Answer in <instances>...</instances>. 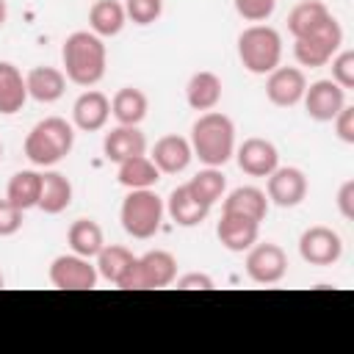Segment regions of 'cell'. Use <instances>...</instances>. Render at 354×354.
<instances>
[{
	"label": "cell",
	"mask_w": 354,
	"mask_h": 354,
	"mask_svg": "<svg viewBox=\"0 0 354 354\" xmlns=\"http://www.w3.org/2000/svg\"><path fill=\"white\" fill-rule=\"evenodd\" d=\"M61 61H64V75L75 86L91 88L105 77L108 66V50L102 39L91 30H75L66 36L61 47Z\"/></svg>",
	"instance_id": "1"
},
{
	"label": "cell",
	"mask_w": 354,
	"mask_h": 354,
	"mask_svg": "<svg viewBox=\"0 0 354 354\" xmlns=\"http://www.w3.org/2000/svg\"><path fill=\"white\" fill-rule=\"evenodd\" d=\"M191 149L205 166L221 169L235 155V124L221 111H205L191 127Z\"/></svg>",
	"instance_id": "2"
},
{
	"label": "cell",
	"mask_w": 354,
	"mask_h": 354,
	"mask_svg": "<svg viewBox=\"0 0 354 354\" xmlns=\"http://www.w3.org/2000/svg\"><path fill=\"white\" fill-rule=\"evenodd\" d=\"M75 147V127L61 116H47L25 136V158L33 166H55Z\"/></svg>",
	"instance_id": "3"
},
{
	"label": "cell",
	"mask_w": 354,
	"mask_h": 354,
	"mask_svg": "<svg viewBox=\"0 0 354 354\" xmlns=\"http://www.w3.org/2000/svg\"><path fill=\"white\" fill-rule=\"evenodd\" d=\"M238 58L252 75H268L282 61V36L263 22H254L238 36Z\"/></svg>",
	"instance_id": "4"
},
{
	"label": "cell",
	"mask_w": 354,
	"mask_h": 354,
	"mask_svg": "<svg viewBox=\"0 0 354 354\" xmlns=\"http://www.w3.org/2000/svg\"><path fill=\"white\" fill-rule=\"evenodd\" d=\"M166 205L152 188H133L119 207V221L130 238L147 241L160 230Z\"/></svg>",
	"instance_id": "5"
},
{
	"label": "cell",
	"mask_w": 354,
	"mask_h": 354,
	"mask_svg": "<svg viewBox=\"0 0 354 354\" xmlns=\"http://www.w3.org/2000/svg\"><path fill=\"white\" fill-rule=\"evenodd\" d=\"M343 44V28L335 17H329L321 28L310 30L307 36H299L293 39V55L301 66H326L332 61V55L340 50Z\"/></svg>",
	"instance_id": "6"
},
{
	"label": "cell",
	"mask_w": 354,
	"mask_h": 354,
	"mask_svg": "<svg viewBox=\"0 0 354 354\" xmlns=\"http://www.w3.org/2000/svg\"><path fill=\"white\" fill-rule=\"evenodd\" d=\"M177 279V257L166 249H152L136 257L133 271L122 282V290H149V288H169Z\"/></svg>",
	"instance_id": "7"
},
{
	"label": "cell",
	"mask_w": 354,
	"mask_h": 354,
	"mask_svg": "<svg viewBox=\"0 0 354 354\" xmlns=\"http://www.w3.org/2000/svg\"><path fill=\"white\" fill-rule=\"evenodd\" d=\"M246 274L257 285H277L288 274V254L279 243H252L246 249Z\"/></svg>",
	"instance_id": "8"
},
{
	"label": "cell",
	"mask_w": 354,
	"mask_h": 354,
	"mask_svg": "<svg viewBox=\"0 0 354 354\" xmlns=\"http://www.w3.org/2000/svg\"><path fill=\"white\" fill-rule=\"evenodd\" d=\"M100 274L97 266H91L88 257L80 254H58L50 263V282L58 290H91L97 285Z\"/></svg>",
	"instance_id": "9"
},
{
	"label": "cell",
	"mask_w": 354,
	"mask_h": 354,
	"mask_svg": "<svg viewBox=\"0 0 354 354\" xmlns=\"http://www.w3.org/2000/svg\"><path fill=\"white\" fill-rule=\"evenodd\" d=\"M299 254L310 266H335L343 257V241L332 227H307L299 238Z\"/></svg>",
	"instance_id": "10"
},
{
	"label": "cell",
	"mask_w": 354,
	"mask_h": 354,
	"mask_svg": "<svg viewBox=\"0 0 354 354\" xmlns=\"http://www.w3.org/2000/svg\"><path fill=\"white\" fill-rule=\"evenodd\" d=\"M304 111L310 119L315 122H332L337 116V111L346 105V88H340L332 77L326 80H315L304 88Z\"/></svg>",
	"instance_id": "11"
},
{
	"label": "cell",
	"mask_w": 354,
	"mask_h": 354,
	"mask_svg": "<svg viewBox=\"0 0 354 354\" xmlns=\"http://www.w3.org/2000/svg\"><path fill=\"white\" fill-rule=\"evenodd\" d=\"M266 196H268V202H274L279 207L301 205L304 196H307V177H304V171L296 169V166H277L268 174Z\"/></svg>",
	"instance_id": "12"
},
{
	"label": "cell",
	"mask_w": 354,
	"mask_h": 354,
	"mask_svg": "<svg viewBox=\"0 0 354 354\" xmlns=\"http://www.w3.org/2000/svg\"><path fill=\"white\" fill-rule=\"evenodd\" d=\"M307 88V77L299 66H277L268 72L266 80V97L277 108H293L301 102Z\"/></svg>",
	"instance_id": "13"
},
{
	"label": "cell",
	"mask_w": 354,
	"mask_h": 354,
	"mask_svg": "<svg viewBox=\"0 0 354 354\" xmlns=\"http://www.w3.org/2000/svg\"><path fill=\"white\" fill-rule=\"evenodd\" d=\"M235 158H238L241 171L249 174V177H268V174L279 166V152H277V147H274L271 141H266V138H257V136H254V138H246V141L238 147Z\"/></svg>",
	"instance_id": "14"
},
{
	"label": "cell",
	"mask_w": 354,
	"mask_h": 354,
	"mask_svg": "<svg viewBox=\"0 0 354 354\" xmlns=\"http://www.w3.org/2000/svg\"><path fill=\"white\" fill-rule=\"evenodd\" d=\"M108 116H111V100L102 91H97V88L83 91L75 100V105H72V124L77 130H83V133L102 130L105 122H108Z\"/></svg>",
	"instance_id": "15"
},
{
	"label": "cell",
	"mask_w": 354,
	"mask_h": 354,
	"mask_svg": "<svg viewBox=\"0 0 354 354\" xmlns=\"http://www.w3.org/2000/svg\"><path fill=\"white\" fill-rule=\"evenodd\" d=\"M152 163L158 166L160 174H180L188 169L191 158H194V149H191V141L177 136V133H169L163 138L155 141L152 147Z\"/></svg>",
	"instance_id": "16"
},
{
	"label": "cell",
	"mask_w": 354,
	"mask_h": 354,
	"mask_svg": "<svg viewBox=\"0 0 354 354\" xmlns=\"http://www.w3.org/2000/svg\"><path fill=\"white\" fill-rule=\"evenodd\" d=\"M102 152L108 160L122 163L133 155H144L147 152V136L138 130V124H119L111 133H105L102 138Z\"/></svg>",
	"instance_id": "17"
},
{
	"label": "cell",
	"mask_w": 354,
	"mask_h": 354,
	"mask_svg": "<svg viewBox=\"0 0 354 354\" xmlns=\"http://www.w3.org/2000/svg\"><path fill=\"white\" fill-rule=\"evenodd\" d=\"M216 235L221 241L224 249L230 252H246L257 235H260V221H252L246 216H235V213H221L218 218V227H216Z\"/></svg>",
	"instance_id": "18"
},
{
	"label": "cell",
	"mask_w": 354,
	"mask_h": 354,
	"mask_svg": "<svg viewBox=\"0 0 354 354\" xmlns=\"http://www.w3.org/2000/svg\"><path fill=\"white\" fill-rule=\"evenodd\" d=\"M166 213L180 227H196L207 218L210 205H205L199 196H194V191L188 185H177L166 199Z\"/></svg>",
	"instance_id": "19"
},
{
	"label": "cell",
	"mask_w": 354,
	"mask_h": 354,
	"mask_svg": "<svg viewBox=\"0 0 354 354\" xmlns=\"http://www.w3.org/2000/svg\"><path fill=\"white\" fill-rule=\"evenodd\" d=\"M25 86H28V97H33L36 102H55L64 97L66 91V75L58 66H33L25 75Z\"/></svg>",
	"instance_id": "20"
},
{
	"label": "cell",
	"mask_w": 354,
	"mask_h": 354,
	"mask_svg": "<svg viewBox=\"0 0 354 354\" xmlns=\"http://www.w3.org/2000/svg\"><path fill=\"white\" fill-rule=\"evenodd\" d=\"M221 91H224L221 77L216 72H207V69L194 72L188 77V83H185V100H188V105L194 111H202V113L205 111H213L221 102Z\"/></svg>",
	"instance_id": "21"
},
{
	"label": "cell",
	"mask_w": 354,
	"mask_h": 354,
	"mask_svg": "<svg viewBox=\"0 0 354 354\" xmlns=\"http://www.w3.org/2000/svg\"><path fill=\"white\" fill-rule=\"evenodd\" d=\"M221 213H235V216H246L252 221H263L268 213V196H266V191H260L254 185H241L227 194Z\"/></svg>",
	"instance_id": "22"
},
{
	"label": "cell",
	"mask_w": 354,
	"mask_h": 354,
	"mask_svg": "<svg viewBox=\"0 0 354 354\" xmlns=\"http://www.w3.org/2000/svg\"><path fill=\"white\" fill-rule=\"evenodd\" d=\"M72 205V183L61 171H44L41 174V194H39V210L58 216Z\"/></svg>",
	"instance_id": "23"
},
{
	"label": "cell",
	"mask_w": 354,
	"mask_h": 354,
	"mask_svg": "<svg viewBox=\"0 0 354 354\" xmlns=\"http://www.w3.org/2000/svg\"><path fill=\"white\" fill-rule=\"evenodd\" d=\"M25 100H28V86H25L22 72L14 64L0 61V113L11 116L22 111Z\"/></svg>",
	"instance_id": "24"
},
{
	"label": "cell",
	"mask_w": 354,
	"mask_h": 354,
	"mask_svg": "<svg viewBox=\"0 0 354 354\" xmlns=\"http://www.w3.org/2000/svg\"><path fill=\"white\" fill-rule=\"evenodd\" d=\"M97 274L108 282H113L116 288H122V282L127 279V274L136 266V254L124 246H102L97 254Z\"/></svg>",
	"instance_id": "25"
},
{
	"label": "cell",
	"mask_w": 354,
	"mask_h": 354,
	"mask_svg": "<svg viewBox=\"0 0 354 354\" xmlns=\"http://www.w3.org/2000/svg\"><path fill=\"white\" fill-rule=\"evenodd\" d=\"M116 180L127 191H133V188H152L160 180V171L152 163V158L144 152V155H133V158L122 160L119 163V171H116Z\"/></svg>",
	"instance_id": "26"
},
{
	"label": "cell",
	"mask_w": 354,
	"mask_h": 354,
	"mask_svg": "<svg viewBox=\"0 0 354 354\" xmlns=\"http://www.w3.org/2000/svg\"><path fill=\"white\" fill-rule=\"evenodd\" d=\"M329 17H332V11L326 8L324 0H301L288 14V30L293 39H299V36H307L310 30L321 28Z\"/></svg>",
	"instance_id": "27"
},
{
	"label": "cell",
	"mask_w": 354,
	"mask_h": 354,
	"mask_svg": "<svg viewBox=\"0 0 354 354\" xmlns=\"http://www.w3.org/2000/svg\"><path fill=\"white\" fill-rule=\"evenodd\" d=\"M124 22H127V14H124V6L119 0H97L88 8V28L100 39L116 36L124 28Z\"/></svg>",
	"instance_id": "28"
},
{
	"label": "cell",
	"mask_w": 354,
	"mask_h": 354,
	"mask_svg": "<svg viewBox=\"0 0 354 354\" xmlns=\"http://www.w3.org/2000/svg\"><path fill=\"white\" fill-rule=\"evenodd\" d=\"M66 241H69V249L80 257H97L100 249L105 246V235H102V227L94 221V218H77L72 221L69 232H66Z\"/></svg>",
	"instance_id": "29"
},
{
	"label": "cell",
	"mask_w": 354,
	"mask_h": 354,
	"mask_svg": "<svg viewBox=\"0 0 354 354\" xmlns=\"http://www.w3.org/2000/svg\"><path fill=\"white\" fill-rule=\"evenodd\" d=\"M149 111V100L141 88H133V86H124L113 94L111 100V113L116 116L119 124H138Z\"/></svg>",
	"instance_id": "30"
},
{
	"label": "cell",
	"mask_w": 354,
	"mask_h": 354,
	"mask_svg": "<svg viewBox=\"0 0 354 354\" xmlns=\"http://www.w3.org/2000/svg\"><path fill=\"white\" fill-rule=\"evenodd\" d=\"M39 194H41V174L33 169H22L8 180L6 188V199L11 205H17L22 213L39 205Z\"/></svg>",
	"instance_id": "31"
},
{
	"label": "cell",
	"mask_w": 354,
	"mask_h": 354,
	"mask_svg": "<svg viewBox=\"0 0 354 354\" xmlns=\"http://www.w3.org/2000/svg\"><path fill=\"white\" fill-rule=\"evenodd\" d=\"M185 185L194 191V196H199L205 205H210V207H213V205L224 196V191H227V177L221 174V169L207 166V169L196 171Z\"/></svg>",
	"instance_id": "32"
},
{
	"label": "cell",
	"mask_w": 354,
	"mask_h": 354,
	"mask_svg": "<svg viewBox=\"0 0 354 354\" xmlns=\"http://www.w3.org/2000/svg\"><path fill=\"white\" fill-rule=\"evenodd\" d=\"M124 14L136 25H152L163 14V0H124Z\"/></svg>",
	"instance_id": "33"
},
{
	"label": "cell",
	"mask_w": 354,
	"mask_h": 354,
	"mask_svg": "<svg viewBox=\"0 0 354 354\" xmlns=\"http://www.w3.org/2000/svg\"><path fill=\"white\" fill-rule=\"evenodd\" d=\"M332 80L340 88H354V53L337 50L332 55Z\"/></svg>",
	"instance_id": "34"
},
{
	"label": "cell",
	"mask_w": 354,
	"mask_h": 354,
	"mask_svg": "<svg viewBox=\"0 0 354 354\" xmlns=\"http://www.w3.org/2000/svg\"><path fill=\"white\" fill-rule=\"evenodd\" d=\"M232 3L246 22H266L277 8V0H232Z\"/></svg>",
	"instance_id": "35"
},
{
	"label": "cell",
	"mask_w": 354,
	"mask_h": 354,
	"mask_svg": "<svg viewBox=\"0 0 354 354\" xmlns=\"http://www.w3.org/2000/svg\"><path fill=\"white\" fill-rule=\"evenodd\" d=\"M19 227H22V210L8 199H0V238L19 232Z\"/></svg>",
	"instance_id": "36"
},
{
	"label": "cell",
	"mask_w": 354,
	"mask_h": 354,
	"mask_svg": "<svg viewBox=\"0 0 354 354\" xmlns=\"http://www.w3.org/2000/svg\"><path fill=\"white\" fill-rule=\"evenodd\" d=\"M332 122H335L337 138H340L343 144H354V108H351V105H343Z\"/></svg>",
	"instance_id": "37"
},
{
	"label": "cell",
	"mask_w": 354,
	"mask_h": 354,
	"mask_svg": "<svg viewBox=\"0 0 354 354\" xmlns=\"http://www.w3.org/2000/svg\"><path fill=\"white\" fill-rule=\"evenodd\" d=\"M337 210H340V216L346 218V221H351L354 218V180H346L340 188H337Z\"/></svg>",
	"instance_id": "38"
},
{
	"label": "cell",
	"mask_w": 354,
	"mask_h": 354,
	"mask_svg": "<svg viewBox=\"0 0 354 354\" xmlns=\"http://www.w3.org/2000/svg\"><path fill=\"white\" fill-rule=\"evenodd\" d=\"M177 288L183 290H210L213 288V279L207 274H199V271H191V274H183L180 279H174Z\"/></svg>",
	"instance_id": "39"
},
{
	"label": "cell",
	"mask_w": 354,
	"mask_h": 354,
	"mask_svg": "<svg viewBox=\"0 0 354 354\" xmlns=\"http://www.w3.org/2000/svg\"><path fill=\"white\" fill-rule=\"evenodd\" d=\"M6 19H8V6H6V0H0V28Z\"/></svg>",
	"instance_id": "40"
},
{
	"label": "cell",
	"mask_w": 354,
	"mask_h": 354,
	"mask_svg": "<svg viewBox=\"0 0 354 354\" xmlns=\"http://www.w3.org/2000/svg\"><path fill=\"white\" fill-rule=\"evenodd\" d=\"M0 288H3V274H0Z\"/></svg>",
	"instance_id": "41"
},
{
	"label": "cell",
	"mask_w": 354,
	"mask_h": 354,
	"mask_svg": "<svg viewBox=\"0 0 354 354\" xmlns=\"http://www.w3.org/2000/svg\"><path fill=\"white\" fill-rule=\"evenodd\" d=\"M0 155H3V144H0Z\"/></svg>",
	"instance_id": "42"
}]
</instances>
